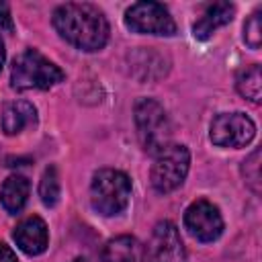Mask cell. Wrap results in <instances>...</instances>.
Returning a JSON list of instances; mask_svg holds the SVG:
<instances>
[{"mask_svg":"<svg viewBox=\"0 0 262 262\" xmlns=\"http://www.w3.org/2000/svg\"><path fill=\"white\" fill-rule=\"evenodd\" d=\"M70 262H98V260H92V258H88V256H78V258H74V260H70Z\"/></svg>","mask_w":262,"mask_h":262,"instance_id":"7402d4cb","label":"cell"},{"mask_svg":"<svg viewBox=\"0 0 262 262\" xmlns=\"http://www.w3.org/2000/svg\"><path fill=\"white\" fill-rule=\"evenodd\" d=\"M59 194H61V186H59L57 170H55V166H49V168H45V172H43V176L39 180L41 203L45 207H55L57 201H59Z\"/></svg>","mask_w":262,"mask_h":262,"instance_id":"2e32d148","label":"cell"},{"mask_svg":"<svg viewBox=\"0 0 262 262\" xmlns=\"http://www.w3.org/2000/svg\"><path fill=\"white\" fill-rule=\"evenodd\" d=\"M235 88L239 92V96L248 98L250 102L258 104L260 96H262V72L258 63L246 66L244 70L237 72L235 76Z\"/></svg>","mask_w":262,"mask_h":262,"instance_id":"9a60e30c","label":"cell"},{"mask_svg":"<svg viewBox=\"0 0 262 262\" xmlns=\"http://www.w3.org/2000/svg\"><path fill=\"white\" fill-rule=\"evenodd\" d=\"M184 227L194 239L203 244L215 242L223 233V217L219 207L207 199L192 201L184 211Z\"/></svg>","mask_w":262,"mask_h":262,"instance_id":"9c48e42d","label":"cell"},{"mask_svg":"<svg viewBox=\"0 0 262 262\" xmlns=\"http://www.w3.org/2000/svg\"><path fill=\"white\" fill-rule=\"evenodd\" d=\"M131 180L125 172L115 168H102L94 172L90 182V205L102 217H115L129 205Z\"/></svg>","mask_w":262,"mask_h":262,"instance_id":"3957f363","label":"cell"},{"mask_svg":"<svg viewBox=\"0 0 262 262\" xmlns=\"http://www.w3.org/2000/svg\"><path fill=\"white\" fill-rule=\"evenodd\" d=\"M63 70L37 49H25L23 53H18L10 68V86L18 92L49 90L55 84L63 82Z\"/></svg>","mask_w":262,"mask_h":262,"instance_id":"7a4b0ae2","label":"cell"},{"mask_svg":"<svg viewBox=\"0 0 262 262\" xmlns=\"http://www.w3.org/2000/svg\"><path fill=\"white\" fill-rule=\"evenodd\" d=\"M235 14V6L231 2H215L209 4L205 8V12L201 14V18L192 25V37L199 41H207L217 29L225 27L227 23H231Z\"/></svg>","mask_w":262,"mask_h":262,"instance_id":"8fae6325","label":"cell"},{"mask_svg":"<svg viewBox=\"0 0 262 262\" xmlns=\"http://www.w3.org/2000/svg\"><path fill=\"white\" fill-rule=\"evenodd\" d=\"M4 59H6V49H4V41L0 37V72H2V66H4Z\"/></svg>","mask_w":262,"mask_h":262,"instance_id":"44dd1931","label":"cell"},{"mask_svg":"<svg viewBox=\"0 0 262 262\" xmlns=\"http://www.w3.org/2000/svg\"><path fill=\"white\" fill-rule=\"evenodd\" d=\"M57 35L80 51H100L108 43L111 27L104 12L90 2H66L51 14Z\"/></svg>","mask_w":262,"mask_h":262,"instance_id":"6da1fadb","label":"cell"},{"mask_svg":"<svg viewBox=\"0 0 262 262\" xmlns=\"http://www.w3.org/2000/svg\"><path fill=\"white\" fill-rule=\"evenodd\" d=\"M141 246L133 235H117L108 239L98 256V262H137Z\"/></svg>","mask_w":262,"mask_h":262,"instance_id":"5bb4252c","label":"cell"},{"mask_svg":"<svg viewBox=\"0 0 262 262\" xmlns=\"http://www.w3.org/2000/svg\"><path fill=\"white\" fill-rule=\"evenodd\" d=\"M133 121L143 151L156 156L170 143L172 127L164 106L156 98H139L133 106Z\"/></svg>","mask_w":262,"mask_h":262,"instance_id":"277c9868","label":"cell"},{"mask_svg":"<svg viewBox=\"0 0 262 262\" xmlns=\"http://www.w3.org/2000/svg\"><path fill=\"white\" fill-rule=\"evenodd\" d=\"M143 262H186V250L178 227L164 219L151 229L143 250Z\"/></svg>","mask_w":262,"mask_h":262,"instance_id":"ba28073f","label":"cell"},{"mask_svg":"<svg viewBox=\"0 0 262 262\" xmlns=\"http://www.w3.org/2000/svg\"><path fill=\"white\" fill-rule=\"evenodd\" d=\"M0 123L6 135H18L23 129L37 123V108L29 100H12L4 106Z\"/></svg>","mask_w":262,"mask_h":262,"instance_id":"7c38bea8","label":"cell"},{"mask_svg":"<svg viewBox=\"0 0 262 262\" xmlns=\"http://www.w3.org/2000/svg\"><path fill=\"white\" fill-rule=\"evenodd\" d=\"M12 239L16 242L18 250H23L27 256H39L49 246V231L47 223L39 215L25 217L18 221V225L12 231Z\"/></svg>","mask_w":262,"mask_h":262,"instance_id":"30bf717a","label":"cell"},{"mask_svg":"<svg viewBox=\"0 0 262 262\" xmlns=\"http://www.w3.org/2000/svg\"><path fill=\"white\" fill-rule=\"evenodd\" d=\"M190 170V151L186 145L168 143L162 151L154 156V166L149 172V180L154 190L166 194L176 190Z\"/></svg>","mask_w":262,"mask_h":262,"instance_id":"5b68a950","label":"cell"},{"mask_svg":"<svg viewBox=\"0 0 262 262\" xmlns=\"http://www.w3.org/2000/svg\"><path fill=\"white\" fill-rule=\"evenodd\" d=\"M0 262H18L14 250L10 246H6L4 242H0Z\"/></svg>","mask_w":262,"mask_h":262,"instance_id":"ffe728a7","label":"cell"},{"mask_svg":"<svg viewBox=\"0 0 262 262\" xmlns=\"http://www.w3.org/2000/svg\"><path fill=\"white\" fill-rule=\"evenodd\" d=\"M256 135V125L246 113H219L209 127V137L217 147H246Z\"/></svg>","mask_w":262,"mask_h":262,"instance_id":"52a82bcc","label":"cell"},{"mask_svg":"<svg viewBox=\"0 0 262 262\" xmlns=\"http://www.w3.org/2000/svg\"><path fill=\"white\" fill-rule=\"evenodd\" d=\"M31 184L23 174H10L0 186V203L6 213L18 215L29 201Z\"/></svg>","mask_w":262,"mask_h":262,"instance_id":"4fadbf2b","label":"cell"},{"mask_svg":"<svg viewBox=\"0 0 262 262\" xmlns=\"http://www.w3.org/2000/svg\"><path fill=\"white\" fill-rule=\"evenodd\" d=\"M244 41L250 49H258L262 43V25H260V10L252 12L250 18L244 23Z\"/></svg>","mask_w":262,"mask_h":262,"instance_id":"ac0fdd59","label":"cell"},{"mask_svg":"<svg viewBox=\"0 0 262 262\" xmlns=\"http://www.w3.org/2000/svg\"><path fill=\"white\" fill-rule=\"evenodd\" d=\"M242 176H244L246 184L256 194H260V149L258 147L242 162Z\"/></svg>","mask_w":262,"mask_h":262,"instance_id":"e0dca14e","label":"cell"},{"mask_svg":"<svg viewBox=\"0 0 262 262\" xmlns=\"http://www.w3.org/2000/svg\"><path fill=\"white\" fill-rule=\"evenodd\" d=\"M125 27L139 35L172 37L176 23L170 10L160 2H135L125 10Z\"/></svg>","mask_w":262,"mask_h":262,"instance_id":"8992f818","label":"cell"},{"mask_svg":"<svg viewBox=\"0 0 262 262\" xmlns=\"http://www.w3.org/2000/svg\"><path fill=\"white\" fill-rule=\"evenodd\" d=\"M0 29L6 33H12V29H14V23L10 16V6L6 2H0Z\"/></svg>","mask_w":262,"mask_h":262,"instance_id":"d6986e66","label":"cell"}]
</instances>
